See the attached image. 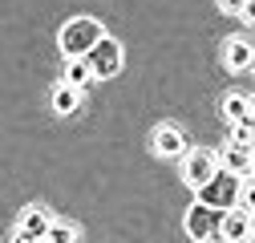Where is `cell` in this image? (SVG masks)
<instances>
[{
    "instance_id": "1",
    "label": "cell",
    "mask_w": 255,
    "mask_h": 243,
    "mask_svg": "<svg viewBox=\"0 0 255 243\" xmlns=\"http://www.w3.org/2000/svg\"><path fill=\"white\" fill-rule=\"evenodd\" d=\"M102 37H106V28L93 20V16H73V20H65L57 45H61V53H65V57H89V49L98 45Z\"/></svg>"
},
{
    "instance_id": "2",
    "label": "cell",
    "mask_w": 255,
    "mask_h": 243,
    "mask_svg": "<svg viewBox=\"0 0 255 243\" xmlns=\"http://www.w3.org/2000/svg\"><path fill=\"white\" fill-rule=\"evenodd\" d=\"M223 219H227V211L223 207H211V203H199L195 207H186V235L195 239V243H207L211 235L223 231Z\"/></svg>"
},
{
    "instance_id": "3",
    "label": "cell",
    "mask_w": 255,
    "mask_h": 243,
    "mask_svg": "<svg viewBox=\"0 0 255 243\" xmlns=\"http://www.w3.org/2000/svg\"><path fill=\"white\" fill-rule=\"evenodd\" d=\"M239 182H243V174L219 170L211 182H203V187H199V203H211V207H223V211L239 207Z\"/></svg>"
},
{
    "instance_id": "4",
    "label": "cell",
    "mask_w": 255,
    "mask_h": 243,
    "mask_svg": "<svg viewBox=\"0 0 255 243\" xmlns=\"http://www.w3.org/2000/svg\"><path fill=\"white\" fill-rule=\"evenodd\" d=\"M219 170H223V162H219L215 150H207V146H195V150L182 154V178H186V187H195V191L203 187V182H211Z\"/></svg>"
},
{
    "instance_id": "5",
    "label": "cell",
    "mask_w": 255,
    "mask_h": 243,
    "mask_svg": "<svg viewBox=\"0 0 255 243\" xmlns=\"http://www.w3.org/2000/svg\"><path fill=\"white\" fill-rule=\"evenodd\" d=\"M89 69H93V77H114V73H122V61H126V53H122V41H114V37H102L98 45L89 49Z\"/></svg>"
},
{
    "instance_id": "6",
    "label": "cell",
    "mask_w": 255,
    "mask_h": 243,
    "mask_svg": "<svg viewBox=\"0 0 255 243\" xmlns=\"http://www.w3.org/2000/svg\"><path fill=\"white\" fill-rule=\"evenodd\" d=\"M150 146H154L158 158H182L186 154V134L178 126H158L154 138H150Z\"/></svg>"
},
{
    "instance_id": "7",
    "label": "cell",
    "mask_w": 255,
    "mask_h": 243,
    "mask_svg": "<svg viewBox=\"0 0 255 243\" xmlns=\"http://www.w3.org/2000/svg\"><path fill=\"white\" fill-rule=\"evenodd\" d=\"M223 65H227L231 73H247V69H255V45L243 41V37H231L227 49H223Z\"/></svg>"
},
{
    "instance_id": "8",
    "label": "cell",
    "mask_w": 255,
    "mask_h": 243,
    "mask_svg": "<svg viewBox=\"0 0 255 243\" xmlns=\"http://www.w3.org/2000/svg\"><path fill=\"white\" fill-rule=\"evenodd\" d=\"M49 227H53V215H49L45 207H24V211H20V219H16V231L33 235L37 243L49 235Z\"/></svg>"
},
{
    "instance_id": "9",
    "label": "cell",
    "mask_w": 255,
    "mask_h": 243,
    "mask_svg": "<svg viewBox=\"0 0 255 243\" xmlns=\"http://www.w3.org/2000/svg\"><path fill=\"white\" fill-rule=\"evenodd\" d=\"M223 235H227L231 243H247V239L255 235V227H251V211H247V207H231L227 219H223Z\"/></svg>"
},
{
    "instance_id": "10",
    "label": "cell",
    "mask_w": 255,
    "mask_h": 243,
    "mask_svg": "<svg viewBox=\"0 0 255 243\" xmlns=\"http://www.w3.org/2000/svg\"><path fill=\"white\" fill-rule=\"evenodd\" d=\"M219 162H223V170H235V174H251V146H239V142H227L219 150Z\"/></svg>"
},
{
    "instance_id": "11",
    "label": "cell",
    "mask_w": 255,
    "mask_h": 243,
    "mask_svg": "<svg viewBox=\"0 0 255 243\" xmlns=\"http://www.w3.org/2000/svg\"><path fill=\"white\" fill-rule=\"evenodd\" d=\"M49 102H53V110H57L61 118H69V114L81 106V89H77V85H69V81H57V85H53V98H49Z\"/></svg>"
},
{
    "instance_id": "12",
    "label": "cell",
    "mask_w": 255,
    "mask_h": 243,
    "mask_svg": "<svg viewBox=\"0 0 255 243\" xmlns=\"http://www.w3.org/2000/svg\"><path fill=\"white\" fill-rule=\"evenodd\" d=\"M219 110H223L227 122H251V98L247 94H227Z\"/></svg>"
},
{
    "instance_id": "13",
    "label": "cell",
    "mask_w": 255,
    "mask_h": 243,
    "mask_svg": "<svg viewBox=\"0 0 255 243\" xmlns=\"http://www.w3.org/2000/svg\"><path fill=\"white\" fill-rule=\"evenodd\" d=\"M89 77H93V69H89V61H85V57H65V73H61V81H69V85L85 89Z\"/></svg>"
},
{
    "instance_id": "14",
    "label": "cell",
    "mask_w": 255,
    "mask_h": 243,
    "mask_svg": "<svg viewBox=\"0 0 255 243\" xmlns=\"http://www.w3.org/2000/svg\"><path fill=\"white\" fill-rule=\"evenodd\" d=\"M45 243H77V227H73V223H65V219H53V227H49Z\"/></svg>"
},
{
    "instance_id": "15",
    "label": "cell",
    "mask_w": 255,
    "mask_h": 243,
    "mask_svg": "<svg viewBox=\"0 0 255 243\" xmlns=\"http://www.w3.org/2000/svg\"><path fill=\"white\" fill-rule=\"evenodd\" d=\"M231 142L251 146V142H255V126H251V122H231Z\"/></svg>"
},
{
    "instance_id": "16",
    "label": "cell",
    "mask_w": 255,
    "mask_h": 243,
    "mask_svg": "<svg viewBox=\"0 0 255 243\" xmlns=\"http://www.w3.org/2000/svg\"><path fill=\"white\" fill-rule=\"evenodd\" d=\"M239 207L255 211V174H247V178L239 182Z\"/></svg>"
},
{
    "instance_id": "17",
    "label": "cell",
    "mask_w": 255,
    "mask_h": 243,
    "mask_svg": "<svg viewBox=\"0 0 255 243\" xmlns=\"http://www.w3.org/2000/svg\"><path fill=\"white\" fill-rule=\"evenodd\" d=\"M219 8H223V12H231V16H243L247 0H219Z\"/></svg>"
},
{
    "instance_id": "18",
    "label": "cell",
    "mask_w": 255,
    "mask_h": 243,
    "mask_svg": "<svg viewBox=\"0 0 255 243\" xmlns=\"http://www.w3.org/2000/svg\"><path fill=\"white\" fill-rule=\"evenodd\" d=\"M243 20H247V24H255V0H247V8H243Z\"/></svg>"
},
{
    "instance_id": "19",
    "label": "cell",
    "mask_w": 255,
    "mask_h": 243,
    "mask_svg": "<svg viewBox=\"0 0 255 243\" xmlns=\"http://www.w3.org/2000/svg\"><path fill=\"white\" fill-rule=\"evenodd\" d=\"M12 243H37V239H33V235H24V231H16V235H12Z\"/></svg>"
},
{
    "instance_id": "20",
    "label": "cell",
    "mask_w": 255,
    "mask_h": 243,
    "mask_svg": "<svg viewBox=\"0 0 255 243\" xmlns=\"http://www.w3.org/2000/svg\"><path fill=\"white\" fill-rule=\"evenodd\" d=\"M207 243H231V239H227V235H223V231H219V235H211Z\"/></svg>"
},
{
    "instance_id": "21",
    "label": "cell",
    "mask_w": 255,
    "mask_h": 243,
    "mask_svg": "<svg viewBox=\"0 0 255 243\" xmlns=\"http://www.w3.org/2000/svg\"><path fill=\"white\" fill-rule=\"evenodd\" d=\"M251 174H255V146H251Z\"/></svg>"
},
{
    "instance_id": "22",
    "label": "cell",
    "mask_w": 255,
    "mask_h": 243,
    "mask_svg": "<svg viewBox=\"0 0 255 243\" xmlns=\"http://www.w3.org/2000/svg\"><path fill=\"white\" fill-rule=\"evenodd\" d=\"M251 122H255V98H251Z\"/></svg>"
},
{
    "instance_id": "23",
    "label": "cell",
    "mask_w": 255,
    "mask_h": 243,
    "mask_svg": "<svg viewBox=\"0 0 255 243\" xmlns=\"http://www.w3.org/2000/svg\"><path fill=\"white\" fill-rule=\"evenodd\" d=\"M251 227H255V211H251Z\"/></svg>"
},
{
    "instance_id": "24",
    "label": "cell",
    "mask_w": 255,
    "mask_h": 243,
    "mask_svg": "<svg viewBox=\"0 0 255 243\" xmlns=\"http://www.w3.org/2000/svg\"><path fill=\"white\" fill-rule=\"evenodd\" d=\"M247 243H255V235H251V239H247Z\"/></svg>"
},
{
    "instance_id": "25",
    "label": "cell",
    "mask_w": 255,
    "mask_h": 243,
    "mask_svg": "<svg viewBox=\"0 0 255 243\" xmlns=\"http://www.w3.org/2000/svg\"><path fill=\"white\" fill-rule=\"evenodd\" d=\"M251 126H255V122H251ZM251 146H255V142H251Z\"/></svg>"
}]
</instances>
